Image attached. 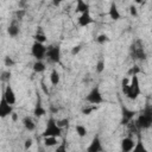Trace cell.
Returning <instances> with one entry per match:
<instances>
[{
	"instance_id": "obj_30",
	"label": "cell",
	"mask_w": 152,
	"mask_h": 152,
	"mask_svg": "<svg viewBox=\"0 0 152 152\" xmlns=\"http://www.w3.org/2000/svg\"><path fill=\"white\" fill-rule=\"evenodd\" d=\"M10 78H11V71H2V74H1L2 82H7V81H10Z\"/></svg>"
},
{
	"instance_id": "obj_13",
	"label": "cell",
	"mask_w": 152,
	"mask_h": 152,
	"mask_svg": "<svg viewBox=\"0 0 152 152\" xmlns=\"http://www.w3.org/2000/svg\"><path fill=\"white\" fill-rule=\"evenodd\" d=\"M87 151H88V152H100V151H102L101 141H100V139H99L97 137H95V138L91 140V142H90L89 147L87 148Z\"/></svg>"
},
{
	"instance_id": "obj_6",
	"label": "cell",
	"mask_w": 152,
	"mask_h": 152,
	"mask_svg": "<svg viewBox=\"0 0 152 152\" xmlns=\"http://www.w3.org/2000/svg\"><path fill=\"white\" fill-rule=\"evenodd\" d=\"M46 57H49V59L53 63H59V61H61V49H59V46H53V45L48 46Z\"/></svg>"
},
{
	"instance_id": "obj_28",
	"label": "cell",
	"mask_w": 152,
	"mask_h": 152,
	"mask_svg": "<svg viewBox=\"0 0 152 152\" xmlns=\"http://www.w3.org/2000/svg\"><path fill=\"white\" fill-rule=\"evenodd\" d=\"M96 109V107L95 106H87V107H84V108H82V114H84V115H89L93 110H95Z\"/></svg>"
},
{
	"instance_id": "obj_5",
	"label": "cell",
	"mask_w": 152,
	"mask_h": 152,
	"mask_svg": "<svg viewBox=\"0 0 152 152\" xmlns=\"http://www.w3.org/2000/svg\"><path fill=\"white\" fill-rule=\"evenodd\" d=\"M86 100H87L89 103H91V104H99V103L103 102L102 94L100 93V90H99V88H97V87H96V88H94V89H91V91L87 95Z\"/></svg>"
},
{
	"instance_id": "obj_38",
	"label": "cell",
	"mask_w": 152,
	"mask_h": 152,
	"mask_svg": "<svg viewBox=\"0 0 152 152\" xmlns=\"http://www.w3.org/2000/svg\"><path fill=\"white\" fill-rule=\"evenodd\" d=\"M11 116H12V120H13V121H17V120H18V115H17V113L13 112V113L11 114Z\"/></svg>"
},
{
	"instance_id": "obj_22",
	"label": "cell",
	"mask_w": 152,
	"mask_h": 152,
	"mask_svg": "<svg viewBox=\"0 0 152 152\" xmlns=\"http://www.w3.org/2000/svg\"><path fill=\"white\" fill-rule=\"evenodd\" d=\"M75 131H76L77 135L81 137V138H83V137L87 135V128H86L84 126H82V125H77V126L75 127Z\"/></svg>"
},
{
	"instance_id": "obj_23",
	"label": "cell",
	"mask_w": 152,
	"mask_h": 152,
	"mask_svg": "<svg viewBox=\"0 0 152 152\" xmlns=\"http://www.w3.org/2000/svg\"><path fill=\"white\" fill-rule=\"evenodd\" d=\"M140 71H141L140 68H139L138 65H134V66H132V68L127 71V74H128V76H134V75H138Z\"/></svg>"
},
{
	"instance_id": "obj_21",
	"label": "cell",
	"mask_w": 152,
	"mask_h": 152,
	"mask_svg": "<svg viewBox=\"0 0 152 152\" xmlns=\"http://www.w3.org/2000/svg\"><path fill=\"white\" fill-rule=\"evenodd\" d=\"M45 70V64L42 62V61H37L33 63V71L34 72H43Z\"/></svg>"
},
{
	"instance_id": "obj_19",
	"label": "cell",
	"mask_w": 152,
	"mask_h": 152,
	"mask_svg": "<svg viewBox=\"0 0 152 152\" xmlns=\"http://www.w3.org/2000/svg\"><path fill=\"white\" fill-rule=\"evenodd\" d=\"M58 144L57 137H44V145L46 147H52Z\"/></svg>"
},
{
	"instance_id": "obj_15",
	"label": "cell",
	"mask_w": 152,
	"mask_h": 152,
	"mask_svg": "<svg viewBox=\"0 0 152 152\" xmlns=\"http://www.w3.org/2000/svg\"><path fill=\"white\" fill-rule=\"evenodd\" d=\"M75 11L78 12V13L89 12V5L84 0H76V8H75Z\"/></svg>"
},
{
	"instance_id": "obj_26",
	"label": "cell",
	"mask_w": 152,
	"mask_h": 152,
	"mask_svg": "<svg viewBox=\"0 0 152 152\" xmlns=\"http://www.w3.org/2000/svg\"><path fill=\"white\" fill-rule=\"evenodd\" d=\"M96 40H97L99 44H104V43H107V42L109 40V38H108L107 34H103V33H102V34H99V36H97Z\"/></svg>"
},
{
	"instance_id": "obj_18",
	"label": "cell",
	"mask_w": 152,
	"mask_h": 152,
	"mask_svg": "<svg viewBox=\"0 0 152 152\" xmlns=\"http://www.w3.org/2000/svg\"><path fill=\"white\" fill-rule=\"evenodd\" d=\"M59 80H61L59 72H58L56 69H53V70L51 71V74H50V82H51V84L57 86V84L59 83Z\"/></svg>"
},
{
	"instance_id": "obj_32",
	"label": "cell",
	"mask_w": 152,
	"mask_h": 152,
	"mask_svg": "<svg viewBox=\"0 0 152 152\" xmlns=\"http://www.w3.org/2000/svg\"><path fill=\"white\" fill-rule=\"evenodd\" d=\"M25 14H26L25 10H18V11L15 12V15H17V19H18V20H21Z\"/></svg>"
},
{
	"instance_id": "obj_41",
	"label": "cell",
	"mask_w": 152,
	"mask_h": 152,
	"mask_svg": "<svg viewBox=\"0 0 152 152\" xmlns=\"http://www.w3.org/2000/svg\"><path fill=\"white\" fill-rule=\"evenodd\" d=\"M151 128H152V125H151Z\"/></svg>"
},
{
	"instance_id": "obj_20",
	"label": "cell",
	"mask_w": 152,
	"mask_h": 152,
	"mask_svg": "<svg viewBox=\"0 0 152 152\" xmlns=\"http://www.w3.org/2000/svg\"><path fill=\"white\" fill-rule=\"evenodd\" d=\"M33 114L36 115V116H43V115H45L46 114V110H45V108L40 104V102L38 101L37 102V104H36V108H34V110H33Z\"/></svg>"
},
{
	"instance_id": "obj_37",
	"label": "cell",
	"mask_w": 152,
	"mask_h": 152,
	"mask_svg": "<svg viewBox=\"0 0 152 152\" xmlns=\"http://www.w3.org/2000/svg\"><path fill=\"white\" fill-rule=\"evenodd\" d=\"M63 2V0H52V5L53 6H59Z\"/></svg>"
},
{
	"instance_id": "obj_34",
	"label": "cell",
	"mask_w": 152,
	"mask_h": 152,
	"mask_svg": "<svg viewBox=\"0 0 152 152\" xmlns=\"http://www.w3.org/2000/svg\"><path fill=\"white\" fill-rule=\"evenodd\" d=\"M81 51V45H75V46H72V49H71V55H77L78 52Z\"/></svg>"
},
{
	"instance_id": "obj_12",
	"label": "cell",
	"mask_w": 152,
	"mask_h": 152,
	"mask_svg": "<svg viewBox=\"0 0 152 152\" xmlns=\"http://www.w3.org/2000/svg\"><path fill=\"white\" fill-rule=\"evenodd\" d=\"M94 21V19L91 18V15L89 14V12H86V13H82L78 18V25L84 27V26H88L90 25L91 23Z\"/></svg>"
},
{
	"instance_id": "obj_8",
	"label": "cell",
	"mask_w": 152,
	"mask_h": 152,
	"mask_svg": "<svg viewBox=\"0 0 152 152\" xmlns=\"http://www.w3.org/2000/svg\"><path fill=\"white\" fill-rule=\"evenodd\" d=\"M13 113V108L12 104H10L6 99L2 96L1 97V102H0V116L1 118H6L7 115H11Z\"/></svg>"
},
{
	"instance_id": "obj_7",
	"label": "cell",
	"mask_w": 152,
	"mask_h": 152,
	"mask_svg": "<svg viewBox=\"0 0 152 152\" xmlns=\"http://www.w3.org/2000/svg\"><path fill=\"white\" fill-rule=\"evenodd\" d=\"M135 124H137V126H138L139 129L150 128L151 125H152V116H148V115H145L144 113H141V114L137 118Z\"/></svg>"
},
{
	"instance_id": "obj_3",
	"label": "cell",
	"mask_w": 152,
	"mask_h": 152,
	"mask_svg": "<svg viewBox=\"0 0 152 152\" xmlns=\"http://www.w3.org/2000/svg\"><path fill=\"white\" fill-rule=\"evenodd\" d=\"M46 51H48V48L43 43L34 40V43L32 44V48H31V53L37 61H42L46 56Z\"/></svg>"
},
{
	"instance_id": "obj_14",
	"label": "cell",
	"mask_w": 152,
	"mask_h": 152,
	"mask_svg": "<svg viewBox=\"0 0 152 152\" xmlns=\"http://www.w3.org/2000/svg\"><path fill=\"white\" fill-rule=\"evenodd\" d=\"M108 14H109L110 19H113V20H119V19H120V12H119L118 6H116L115 2H112V4H110Z\"/></svg>"
},
{
	"instance_id": "obj_36",
	"label": "cell",
	"mask_w": 152,
	"mask_h": 152,
	"mask_svg": "<svg viewBox=\"0 0 152 152\" xmlns=\"http://www.w3.org/2000/svg\"><path fill=\"white\" fill-rule=\"evenodd\" d=\"M31 146H32V139H26L25 142H24V148L25 150H28Z\"/></svg>"
},
{
	"instance_id": "obj_39",
	"label": "cell",
	"mask_w": 152,
	"mask_h": 152,
	"mask_svg": "<svg viewBox=\"0 0 152 152\" xmlns=\"http://www.w3.org/2000/svg\"><path fill=\"white\" fill-rule=\"evenodd\" d=\"M51 112H53V113H57V112H58V108H55V107H51Z\"/></svg>"
},
{
	"instance_id": "obj_2",
	"label": "cell",
	"mask_w": 152,
	"mask_h": 152,
	"mask_svg": "<svg viewBox=\"0 0 152 152\" xmlns=\"http://www.w3.org/2000/svg\"><path fill=\"white\" fill-rule=\"evenodd\" d=\"M43 137H61L62 135V128L57 125V121L52 118H50L48 120V125H46V128L44 129Z\"/></svg>"
},
{
	"instance_id": "obj_25",
	"label": "cell",
	"mask_w": 152,
	"mask_h": 152,
	"mask_svg": "<svg viewBox=\"0 0 152 152\" xmlns=\"http://www.w3.org/2000/svg\"><path fill=\"white\" fill-rule=\"evenodd\" d=\"M33 38H34V40L36 42H39V43H44L45 40H46V37H45V34L44 33H36L34 36H33Z\"/></svg>"
},
{
	"instance_id": "obj_10",
	"label": "cell",
	"mask_w": 152,
	"mask_h": 152,
	"mask_svg": "<svg viewBox=\"0 0 152 152\" xmlns=\"http://www.w3.org/2000/svg\"><path fill=\"white\" fill-rule=\"evenodd\" d=\"M137 114L135 110H131L127 109L125 107H122V120H121V125H128V122L131 120H133L134 115Z\"/></svg>"
},
{
	"instance_id": "obj_27",
	"label": "cell",
	"mask_w": 152,
	"mask_h": 152,
	"mask_svg": "<svg viewBox=\"0 0 152 152\" xmlns=\"http://www.w3.org/2000/svg\"><path fill=\"white\" fill-rule=\"evenodd\" d=\"M96 71L99 72V74H101L103 70H104V61L103 59H100L97 63H96Z\"/></svg>"
},
{
	"instance_id": "obj_17",
	"label": "cell",
	"mask_w": 152,
	"mask_h": 152,
	"mask_svg": "<svg viewBox=\"0 0 152 152\" xmlns=\"http://www.w3.org/2000/svg\"><path fill=\"white\" fill-rule=\"evenodd\" d=\"M19 26L17 25V23L15 21H13L10 26H8V28H7V33L11 36V37H17L18 34H19Z\"/></svg>"
},
{
	"instance_id": "obj_16",
	"label": "cell",
	"mask_w": 152,
	"mask_h": 152,
	"mask_svg": "<svg viewBox=\"0 0 152 152\" xmlns=\"http://www.w3.org/2000/svg\"><path fill=\"white\" fill-rule=\"evenodd\" d=\"M23 125H24L25 129H27V131H34L36 129V124L33 122V120L30 116H25L23 119Z\"/></svg>"
},
{
	"instance_id": "obj_4",
	"label": "cell",
	"mask_w": 152,
	"mask_h": 152,
	"mask_svg": "<svg viewBox=\"0 0 152 152\" xmlns=\"http://www.w3.org/2000/svg\"><path fill=\"white\" fill-rule=\"evenodd\" d=\"M129 53H131L132 58H134V59H140V61H145L146 59V53H145V50H144L140 40H138L135 44L131 45Z\"/></svg>"
},
{
	"instance_id": "obj_9",
	"label": "cell",
	"mask_w": 152,
	"mask_h": 152,
	"mask_svg": "<svg viewBox=\"0 0 152 152\" xmlns=\"http://www.w3.org/2000/svg\"><path fill=\"white\" fill-rule=\"evenodd\" d=\"M2 96L6 99V101H7L10 104H14V103H15V101H17L15 94H14V91H13V89H12V87H11V86H7V87L5 88Z\"/></svg>"
},
{
	"instance_id": "obj_31",
	"label": "cell",
	"mask_w": 152,
	"mask_h": 152,
	"mask_svg": "<svg viewBox=\"0 0 152 152\" xmlns=\"http://www.w3.org/2000/svg\"><path fill=\"white\" fill-rule=\"evenodd\" d=\"M142 113H144L145 115L152 116V104H146L145 108H144V110H142Z\"/></svg>"
},
{
	"instance_id": "obj_1",
	"label": "cell",
	"mask_w": 152,
	"mask_h": 152,
	"mask_svg": "<svg viewBox=\"0 0 152 152\" xmlns=\"http://www.w3.org/2000/svg\"><path fill=\"white\" fill-rule=\"evenodd\" d=\"M122 91L124 94L129 99V100H135L140 95V86H139V78L137 75L132 76L131 83L122 86Z\"/></svg>"
},
{
	"instance_id": "obj_29",
	"label": "cell",
	"mask_w": 152,
	"mask_h": 152,
	"mask_svg": "<svg viewBox=\"0 0 152 152\" xmlns=\"http://www.w3.org/2000/svg\"><path fill=\"white\" fill-rule=\"evenodd\" d=\"M57 125L61 127V128H64V127H68L69 126V119H61L57 121Z\"/></svg>"
},
{
	"instance_id": "obj_24",
	"label": "cell",
	"mask_w": 152,
	"mask_h": 152,
	"mask_svg": "<svg viewBox=\"0 0 152 152\" xmlns=\"http://www.w3.org/2000/svg\"><path fill=\"white\" fill-rule=\"evenodd\" d=\"M133 151H134V152H145V151H146V148L144 147V145H142V142L140 141V139H139V141L135 144Z\"/></svg>"
},
{
	"instance_id": "obj_40",
	"label": "cell",
	"mask_w": 152,
	"mask_h": 152,
	"mask_svg": "<svg viewBox=\"0 0 152 152\" xmlns=\"http://www.w3.org/2000/svg\"><path fill=\"white\" fill-rule=\"evenodd\" d=\"M134 1H135L137 4H142V2L145 1V0H134Z\"/></svg>"
},
{
	"instance_id": "obj_35",
	"label": "cell",
	"mask_w": 152,
	"mask_h": 152,
	"mask_svg": "<svg viewBox=\"0 0 152 152\" xmlns=\"http://www.w3.org/2000/svg\"><path fill=\"white\" fill-rule=\"evenodd\" d=\"M129 13H131V15H133V17H137L138 15V11H137V8H135V6H129Z\"/></svg>"
},
{
	"instance_id": "obj_33",
	"label": "cell",
	"mask_w": 152,
	"mask_h": 152,
	"mask_svg": "<svg viewBox=\"0 0 152 152\" xmlns=\"http://www.w3.org/2000/svg\"><path fill=\"white\" fill-rule=\"evenodd\" d=\"M4 62H5V65H6V66H12V65L14 64L13 59H12L10 56H6V57H5V59H4Z\"/></svg>"
},
{
	"instance_id": "obj_11",
	"label": "cell",
	"mask_w": 152,
	"mask_h": 152,
	"mask_svg": "<svg viewBox=\"0 0 152 152\" xmlns=\"http://www.w3.org/2000/svg\"><path fill=\"white\" fill-rule=\"evenodd\" d=\"M134 146H135V142H134V141H133V139H132V138H129V137L124 138V139L121 140V150H122L124 152L133 151Z\"/></svg>"
}]
</instances>
